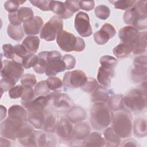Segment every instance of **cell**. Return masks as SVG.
<instances>
[{
	"mask_svg": "<svg viewBox=\"0 0 147 147\" xmlns=\"http://www.w3.org/2000/svg\"><path fill=\"white\" fill-rule=\"evenodd\" d=\"M133 48L134 45L122 42L113 48V53L118 58H125L130 54Z\"/></svg>",
	"mask_w": 147,
	"mask_h": 147,
	"instance_id": "f1b7e54d",
	"label": "cell"
},
{
	"mask_svg": "<svg viewBox=\"0 0 147 147\" xmlns=\"http://www.w3.org/2000/svg\"><path fill=\"white\" fill-rule=\"evenodd\" d=\"M123 110L139 112L144 110L146 106V84L141 88L131 90L125 96H123Z\"/></svg>",
	"mask_w": 147,
	"mask_h": 147,
	"instance_id": "3957f363",
	"label": "cell"
},
{
	"mask_svg": "<svg viewBox=\"0 0 147 147\" xmlns=\"http://www.w3.org/2000/svg\"><path fill=\"white\" fill-rule=\"evenodd\" d=\"M48 64L45 73L48 76H53L59 72L66 70V65L62 60L61 53L57 51H48Z\"/></svg>",
	"mask_w": 147,
	"mask_h": 147,
	"instance_id": "ba28073f",
	"label": "cell"
},
{
	"mask_svg": "<svg viewBox=\"0 0 147 147\" xmlns=\"http://www.w3.org/2000/svg\"><path fill=\"white\" fill-rule=\"evenodd\" d=\"M50 91L46 80L39 82L36 84L34 87L35 95L37 96H47L51 93Z\"/></svg>",
	"mask_w": 147,
	"mask_h": 147,
	"instance_id": "f35d334b",
	"label": "cell"
},
{
	"mask_svg": "<svg viewBox=\"0 0 147 147\" xmlns=\"http://www.w3.org/2000/svg\"><path fill=\"white\" fill-rule=\"evenodd\" d=\"M23 29L21 25L15 26L9 24L7 29V34L11 39L16 41H20L24 37V30Z\"/></svg>",
	"mask_w": 147,
	"mask_h": 147,
	"instance_id": "d6a6232c",
	"label": "cell"
},
{
	"mask_svg": "<svg viewBox=\"0 0 147 147\" xmlns=\"http://www.w3.org/2000/svg\"><path fill=\"white\" fill-rule=\"evenodd\" d=\"M33 6L39 8L42 11L49 10V2L50 1H29Z\"/></svg>",
	"mask_w": 147,
	"mask_h": 147,
	"instance_id": "db71d44e",
	"label": "cell"
},
{
	"mask_svg": "<svg viewBox=\"0 0 147 147\" xmlns=\"http://www.w3.org/2000/svg\"><path fill=\"white\" fill-rule=\"evenodd\" d=\"M95 6V2L94 1H79V7L80 9L86 10L90 11L93 9Z\"/></svg>",
	"mask_w": 147,
	"mask_h": 147,
	"instance_id": "11a10c76",
	"label": "cell"
},
{
	"mask_svg": "<svg viewBox=\"0 0 147 147\" xmlns=\"http://www.w3.org/2000/svg\"><path fill=\"white\" fill-rule=\"evenodd\" d=\"M87 77L81 70H74L65 72L64 75L63 84L65 87L76 88L82 87L86 82Z\"/></svg>",
	"mask_w": 147,
	"mask_h": 147,
	"instance_id": "9c48e42d",
	"label": "cell"
},
{
	"mask_svg": "<svg viewBox=\"0 0 147 147\" xmlns=\"http://www.w3.org/2000/svg\"><path fill=\"white\" fill-rule=\"evenodd\" d=\"M46 111H47L44 110L42 111L29 113L28 115L29 122L35 128L42 129L46 116Z\"/></svg>",
	"mask_w": 147,
	"mask_h": 147,
	"instance_id": "7402d4cb",
	"label": "cell"
},
{
	"mask_svg": "<svg viewBox=\"0 0 147 147\" xmlns=\"http://www.w3.org/2000/svg\"><path fill=\"white\" fill-rule=\"evenodd\" d=\"M24 87L22 85H17L14 86L9 91V95L11 99H17L21 97Z\"/></svg>",
	"mask_w": 147,
	"mask_h": 147,
	"instance_id": "c3c4849f",
	"label": "cell"
},
{
	"mask_svg": "<svg viewBox=\"0 0 147 147\" xmlns=\"http://www.w3.org/2000/svg\"><path fill=\"white\" fill-rule=\"evenodd\" d=\"M95 14L98 18L100 20L107 19L110 14V10L109 8L104 5H100L95 8Z\"/></svg>",
	"mask_w": 147,
	"mask_h": 147,
	"instance_id": "60d3db41",
	"label": "cell"
},
{
	"mask_svg": "<svg viewBox=\"0 0 147 147\" xmlns=\"http://www.w3.org/2000/svg\"><path fill=\"white\" fill-rule=\"evenodd\" d=\"M56 42L60 48L64 52H82L86 47L83 38L63 30L57 34Z\"/></svg>",
	"mask_w": 147,
	"mask_h": 147,
	"instance_id": "277c9868",
	"label": "cell"
},
{
	"mask_svg": "<svg viewBox=\"0 0 147 147\" xmlns=\"http://www.w3.org/2000/svg\"><path fill=\"white\" fill-rule=\"evenodd\" d=\"M55 130L58 136L64 140H69L73 137V126L69 121L63 117L57 123Z\"/></svg>",
	"mask_w": 147,
	"mask_h": 147,
	"instance_id": "2e32d148",
	"label": "cell"
},
{
	"mask_svg": "<svg viewBox=\"0 0 147 147\" xmlns=\"http://www.w3.org/2000/svg\"><path fill=\"white\" fill-rule=\"evenodd\" d=\"M27 117L28 114L26 110L20 105H12L8 110V118L10 119L26 122L28 120Z\"/></svg>",
	"mask_w": 147,
	"mask_h": 147,
	"instance_id": "d6986e66",
	"label": "cell"
},
{
	"mask_svg": "<svg viewBox=\"0 0 147 147\" xmlns=\"http://www.w3.org/2000/svg\"><path fill=\"white\" fill-rule=\"evenodd\" d=\"M1 121H2L4 118L6 117V107H3L2 105H1Z\"/></svg>",
	"mask_w": 147,
	"mask_h": 147,
	"instance_id": "680465c9",
	"label": "cell"
},
{
	"mask_svg": "<svg viewBox=\"0 0 147 147\" xmlns=\"http://www.w3.org/2000/svg\"><path fill=\"white\" fill-rule=\"evenodd\" d=\"M84 146H103L105 145V139L98 132H92L84 140Z\"/></svg>",
	"mask_w": 147,
	"mask_h": 147,
	"instance_id": "484cf974",
	"label": "cell"
},
{
	"mask_svg": "<svg viewBox=\"0 0 147 147\" xmlns=\"http://www.w3.org/2000/svg\"><path fill=\"white\" fill-rule=\"evenodd\" d=\"M109 98V92L106 87L98 86L92 92L91 99L93 102H106Z\"/></svg>",
	"mask_w": 147,
	"mask_h": 147,
	"instance_id": "4316f807",
	"label": "cell"
},
{
	"mask_svg": "<svg viewBox=\"0 0 147 147\" xmlns=\"http://www.w3.org/2000/svg\"><path fill=\"white\" fill-rule=\"evenodd\" d=\"M35 95L34 90L32 87H24V91L21 96V104L24 106L25 105L32 101Z\"/></svg>",
	"mask_w": 147,
	"mask_h": 147,
	"instance_id": "b9f144b4",
	"label": "cell"
},
{
	"mask_svg": "<svg viewBox=\"0 0 147 147\" xmlns=\"http://www.w3.org/2000/svg\"><path fill=\"white\" fill-rule=\"evenodd\" d=\"M22 44L26 48L28 54L35 53L39 47L40 39L37 36H29L25 38Z\"/></svg>",
	"mask_w": 147,
	"mask_h": 147,
	"instance_id": "83f0119b",
	"label": "cell"
},
{
	"mask_svg": "<svg viewBox=\"0 0 147 147\" xmlns=\"http://www.w3.org/2000/svg\"><path fill=\"white\" fill-rule=\"evenodd\" d=\"M57 123V119L56 116L53 114L47 111L42 129L46 132H53L56 130Z\"/></svg>",
	"mask_w": 147,
	"mask_h": 147,
	"instance_id": "e575fe53",
	"label": "cell"
},
{
	"mask_svg": "<svg viewBox=\"0 0 147 147\" xmlns=\"http://www.w3.org/2000/svg\"><path fill=\"white\" fill-rule=\"evenodd\" d=\"M48 51H42L38 53V62L37 64L33 67L36 72L40 74L45 73V69L48 64Z\"/></svg>",
	"mask_w": 147,
	"mask_h": 147,
	"instance_id": "836d02e7",
	"label": "cell"
},
{
	"mask_svg": "<svg viewBox=\"0 0 147 147\" xmlns=\"http://www.w3.org/2000/svg\"><path fill=\"white\" fill-rule=\"evenodd\" d=\"M123 96L122 95H114L108 99L107 107L112 111L123 110Z\"/></svg>",
	"mask_w": 147,
	"mask_h": 147,
	"instance_id": "4dcf8cb0",
	"label": "cell"
},
{
	"mask_svg": "<svg viewBox=\"0 0 147 147\" xmlns=\"http://www.w3.org/2000/svg\"><path fill=\"white\" fill-rule=\"evenodd\" d=\"M38 56L34 53H29L25 55L22 59L21 64L24 68L29 69L31 67H34L38 62Z\"/></svg>",
	"mask_w": 147,
	"mask_h": 147,
	"instance_id": "8d00e7d4",
	"label": "cell"
},
{
	"mask_svg": "<svg viewBox=\"0 0 147 147\" xmlns=\"http://www.w3.org/2000/svg\"><path fill=\"white\" fill-rule=\"evenodd\" d=\"M48 88L51 91H58L57 90L62 87L63 82L57 77L49 76L46 80Z\"/></svg>",
	"mask_w": 147,
	"mask_h": 147,
	"instance_id": "7bdbcfd3",
	"label": "cell"
},
{
	"mask_svg": "<svg viewBox=\"0 0 147 147\" xmlns=\"http://www.w3.org/2000/svg\"><path fill=\"white\" fill-rule=\"evenodd\" d=\"M17 17L21 23L28 22L34 18L33 11L30 7H21L17 11Z\"/></svg>",
	"mask_w": 147,
	"mask_h": 147,
	"instance_id": "d590c367",
	"label": "cell"
},
{
	"mask_svg": "<svg viewBox=\"0 0 147 147\" xmlns=\"http://www.w3.org/2000/svg\"><path fill=\"white\" fill-rule=\"evenodd\" d=\"M24 69L21 63L14 60L2 61L1 76L2 78L17 83L23 75Z\"/></svg>",
	"mask_w": 147,
	"mask_h": 147,
	"instance_id": "8992f818",
	"label": "cell"
},
{
	"mask_svg": "<svg viewBox=\"0 0 147 147\" xmlns=\"http://www.w3.org/2000/svg\"><path fill=\"white\" fill-rule=\"evenodd\" d=\"M146 56L140 55L134 59L131 69V78L134 83H140L146 79Z\"/></svg>",
	"mask_w": 147,
	"mask_h": 147,
	"instance_id": "8fae6325",
	"label": "cell"
},
{
	"mask_svg": "<svg viewBox=\"0 0 147 147\" xmlns=\"http://www.w3.org/2000/svg\"><path fill=\"white\" fill-rule=\"evenodd\" d=\"M8 18L10 22V24H12L15 26H20L21 24V22L19 21L17 15V12L16 13H9L8 15Z\"/></svg>",
	"mask_w": 147,
	"mask_h": 147,
	"instance_id": "9f6ffc18",
	"label": "cell"
},
{
	"mask_svg": "<svg viewBox=\"0 0 147 147\" xmlns=\"http://www.w3.org/2000/svg\"><path fill=\"white\" fill-rule=\"evenodd\" d=\"M147 1H138L123 15V20L127 25H132L137 30L147 28Z\"/></svg>",
	"mask_w": 147,
	"mask_h": 147,
	"instance_id": "6da1fadb",
	"label": "cell"
},
{
	"mask_svg": "<svg viewBox=\"0 0 147 147\" xmlns=\"http://www.w3.org/2000/svg\"><path fill=\"white\" fill-rule=\"evenodd\" d=\"M43 24V20L40 17L35 16L31 21L24 24L23 29L24 32L27 35L37 34L40 32Z\"/></svg>",
	"mask_w": 147,
	"mask_h": 147,
	"instance_id": "e0dca14e",
	"label": "cell"
},
{
	"mask_svg": "<svg viewBox=\"0 0 147 147\" xmlns=\"http://www.w3.org/2000/svg\"><path fill=\"white\" fill-rule=\"evenodd\" d=\"M53 100L55 107L59 110L68 109L72 105V99L65 94L57 92Z\"/></svg>",
	"mask_w": 147,
	"mask_h": 147,
	"instance_id": "44dd1931",
	"label": "cell"
},
{
	"mask_svg": "<svg viewBox=\"0 0 147 147\" xmlns=\"http://www.w3.org/2000/svg\"><path fill=\"white\" fill-rule=\"evenodd\" d=\"M49 10L56 14L61 19H67L73 16L67 9L64 2L58 1H50Z\"/></svg>",
	"mask_w": 147,
	"mask_h": 147,
	"instance_id": "ac0fdd59",
	"label": "cell"
},
{
	"mask_svg": "<svg viewBox=\"0 0 147 147\" xmlns=\"http://www.w3.org/2000/svg\"><path fill=\"white\" fill-rule=\"evenodd\" d=\"M121 146H137L138 145L137 144L136 141L133 139H129L126 140L123 142V144Z\"/></svg>",
	"mask_w": 147,
	"mask_h": 147,
	"instance_id": "6f0895ef",
	"label": "cell"
},
{
	"mask_svg": "<svg viewBox=\"0 0 147 147\" xmlns=\"http://www.w3.org/2000/svg\"><path fill=\"white\" fill-rule=\"evenodd\" d=\"M64 3L68 10L72 14L80 9L79 1H66L64 2Z\"/></svg>",
	"mask_w": 147,
	"mask_h": 147,
	"instance_id": "816d5d0a",
	"label": "cell"
},
{
	"mask_svg": "<svg viewBox=\"0 0 147 147\" xmlns=\"http://www.w3.org/2000/svg\"><path fill=\"white\" fill-rule=\"evenodd\" d=\"M116 34V30L114 26L108 23H106L101 29L94 34L95 42L98 45L106 44L110 39L113 38Z\"/></svg>",
	"mask_w": 147,
	"mask_h": 147,
	"instance_id": "5bb4252c",
	"label": "cell"
},
{
	"mask_svg": "<svg viewBox=\"0 0 147 147\" xmlns=\"http://www.w3.org/2000/svg\"><path fill=\"white\" fill-rule=\"evenodd\" d=\"M146 32L139 33L137 40L133 50V53L135 55H140L146 52Z\"/></svg>",
	"mask_w": 147,
	"mask_h": 147,
	"instance_id": "f546056e",
	"label": "cell"
},
{
	"mask_svg": "<svg viewBox=\"0 0 147 147\" xmlns=\"http://www.w3.org/2000/svg\"><path fill=\"white\" fill-rule=\"evenodd\" d=\"M99 62L102 67L111 69H114L118 64L117 60L109 55H105L101 57Z\"/></svg>",
	"mask_w": 147,
	"mask_h": 147,
	"instance_id": "74e56055",
	"label": "cell"
},
{
	"mask_svg": "<svg viewBox=\"0 0 147 147\" xmlns=\"http://www.w3.org/2000/svg\"><path fill=\"white\" fill-rule=\"evenodd\" d=\"M74 26L79 34L82 37H87L90 36L92 33L89 16L84 12L79 11L76 14Z\"/></svg>",
	"mask_w": 147,
	"mask_h": 147,
	"instance_id": "7c38bea8",
	"label": "cell"
},
{
	"mask_svg": "<svg viewBox=\"0 0 147 147\" xmlns=\"http://www.w3.org/2000/svg\"><path fill=\"white\" fill-rule=\"evenodd\" d=\"M4 56L10 60H14L15 55L14 52V46L10 44H4L2 46Z\"/></svg>",
	"mask_w": 147,
	"mask_h": 147,
	"instance_id": "681fc988",
	"label": "cell"
},
{
	"mask_svg": "<svg viewBox=\"0 0 147 147\" xmlns=\"http://www.w3.org/2000/svg\"><path fill=\"white\" fill-rule=\"evenodd\" d=\"M114 75V69H109L100 66L98 71L97 80L102 86L108 87L111 84V79Z\"/></svg>",
	"mask_w": 147,
	"mask_h": 147,
	"instance_id": "ffe728a7",
	"label": "cell"
},
{
	"mask_svg": "<svg viewBox=\"0 0 147 147\" xmlns=\"http://www.w3.org/2000/svg\"><path fill=\"white\" fill-rule=\"evenodd\" d=\"M110 3L114 5L115 9L120 10H128L134 6L136 1L135 0H118V1H110Z\"/></svg>",
	"mask_w": 147,
	"mask_h": 147,
	"instance_id": "ab89813d",
	"label": "cell"
},
{
	"mask_svg": "<svg viewBox=\"0 0 147 147\" xmlns=\"http://www.w3.org/2000/svg\"><path fill=\"white\" fill-rule=\"evenodd\" d=\"M138 30L132 26H126L122 28L118 32L119 38L122 42L134 45L137 40L138 34Z\"/></svg>",
	"mask_w": 147,
	"mask_h": 147,
	"instance_id": "9a60e30c",
	"label": "cell"
},
{
	"mask_svg": "<svg viewBox=\"0 0 147 147\" xmlns=\"http://www.w3.org/2000/svg\"><path fill=\"white\" fill-rule=\"evenodd\" d=\"M111 127L121 138H127L131 133L132 123L130 113L119 111L113 116Z\"/></svg>",
	"mask_w": 147,
	"mask_h": 147,
	"instance_id": "5b68a950",
	"label": "cell"
},
{
	"mask_svg": "<svg viewBox=\"0 0 147 147\" xmlns=\"http://www.w3.org/2000/svg\"><path fill=\"white\" fill-rule=\"evenodd\" d=\"M21 83L24 87H33L37 83L35 75L30 74H24L21 78Z\"/></svg>",
	"mask_w": 147,
	"mask_h": 147,
	"instance_id": "ee69618b",
	"label": "cell"
},
{
	"mask_svg": "<svg viewBox=\"0 0 147 147\" xmlns=\"http://www.w3.org/2000/svg\"><path fill=\"white\" fill-rule=\"evenodd\" d=\"M25 123L26 122L7 118L1 123V136L13 141L16 140L20 129Z\"/></svg>",
	"mask_w": 147,
	"mask_h": 147,
	"instance_id": "30bf717a",
	"label": "cell"
},
{
	"mask_svg": "<svg viewBox=\"0 0 147 147\" xmlns=\"http://www.w3.org/2000/svg\"><path fill=\"white\" fill-rule=\"evenodd\" d=\"M113 114L103 102H95L90 110V123L98 130L106 129L111 123Z\"/></svg>",
	"mask_w": 147,
	"mask_h": 147,
	"instance_id": "7a4b0ae2",
	"label": "cell"
},
{
	"mask_svg": "<svg viewBox=\"0 0 147 147\" xmlns=\"http://www.w3.org/2000/svg\"><path fill=\"white\" fill-rule=\"evenodd\" d=\"M91 128L86 122H80L76 124L73 131V138L77 140H84L90 133Z\"/></svg>",
	"mask_w": 147,
	"mask_h": 147,
	"instance_id": "d4e9b609",
	"label": "cell"
},
{
	"mask_svg": "<svg viewBox=\"0 0 147 147\" xmlns=\"http://www.w3.org/2000/svg\"><path fill=\"white\" fill-rule=\"evenodd\" d=\"M63 20L57 16H53L41 28L40 37L47 41H53L56 38L59 33L63 30Z\"/></svg>",
	"mask_w": 147,
	"mask_h": 147,
	"instance_id": "52a82bcc",
	"label": "cell"
},
{
	"mask_svg": "<svg viewBox=\"0 0 147 147\" xmlns=\"http://www.w3.org/2000/svg\"><path fill=\"white\" fill-rule=\"evenodd\" d=\"M62 60L66 65V69H71L75 67L76 59L71 55H65L62 57Z\"/></svg>",
	"mask_w": 147,
	"mask_h": 147,
	"instance_id": "f907efd6",
	"label": "cell"
},
{
	"mask_svg": "<svg viewBox=\"0 0 147 147\" xmlns=\"http://www.w3.org/2000/svg\"><path fill=\"white\" fill-rule=\"evenodd\" d=\"M16 83L14 82L2 78L0 80V87L2 94L3 92H6L8 90L9 91L11 88H13L15 86Z\"/></svg>",
	"mask_w": 147,
	"mask_h": 147,
	"instance_id": "f5cc1de1",
	"label": "cell"
},
{
	"mask_svg": "<svg viewBox=\"0 0 147 147\" xmlns=\"http://www.w3.org/2000/svg\"><path fill=\"white\" fill-rule=\"evenodd\" d=\"M134 133L138 137H144L146 136V121L145 118L141 117L135 120L134 123Z\"/></svg>",
	"mask_w": 147,
	"mask_h": 147,
	"instance_id": "1f68e13d",
	"label": "cell"
},
{
	"mask_svg": "<svg viewBox=\"0 0 147 147\" xmlns=\"http://www.w3.org/2000/svg\"><path fill=\"white\" fill-rule=\"evenodd\" d=\"M14 52L15 55L14 61L21 63L22 58L28 54V52L24 46L21 44H17L14 46Z\"/></svg>",
	"mask_w": 147,
	"mask_h": 147,
	"instance_id": "bcb514c9",
	"label": "cell"
},
{
	"mask_svg": "<svg viewBox=\"0 0 147 147\" xmlns=\"http://www.w3.org/2000/svg\"><path fill=\"white\" fill-rule=\"evenodd\" d=\"M98 82L92 78H87L85 84L81 87L82 90L88 93H92L98 86Z\"/></svg>",
	"mask_w": 147,
	"mask_h": 147,
	"instance_id": "7dc6e473",
	"label": "cell"
},
{
	"mask_svg": "<svg viewBox=\"0 0 147 147\" xmlns=\"http://www.w3.org/2000/svg\"><path fill=\"white\" fill-rule=\"evenodd\" d=\"M86 117V113L85 110L79 106L73 107L67 114V119L74 123L83 121Z\"/></svg>",
	"mask_w": 147,
	"mask_h": 147,
	"instance_id": "cb8c5ba5",
	"label": "cell"
},
{
	"mask_svg": "<svg viewBox=\"0 0 147 147\" xmlns=\"http://www.w3.org/2000/svg\"><path fill=\"white\" fill-rule=\"evenodd\" d=\"M24 2H25V1L15 0L7 1L4 3V8L9 13H16L18 10L20 5Z\"/></svg>",
	"mask_w": 147,
	"mask_h": 147,
	"instance_id": "f6af8a7d",
	"label": "cell"
},
{
	"mask_svg": "<svg viewBox=\"0 0 147 147\" xmlns=\"http://www.w3.org/2000/svg\"><path fill=\"white\" fill-rule=\"evenodd\" d=\"M59 91H53L47 96H38L32 101L25 105L24 107L27 109L29 113H34L44 111L47 107L50 100L53 99L55 95Z\"/></svg>",
	"mask_w": 147,
	"mask_h": 147,
	"instance_id": "4fadbf2b",
	"label": "cell"
},
{
	"mask_svg": "<svg viewBox=\"0 0 147 147\" xmlns=\"http://www.w3.org/2000/svg\"><path fill=\"white\" fill-rule=\"evenodd\" d=\"M103 136L106 146L115 147L119 145L121 137L114 132L111 127L105 129L103 132Z\"/></svg>",
	"mask_w": 147,
	"mask_h": 147,
	"instance_id": "603a6c76",
	"label": "cell"
}]
</instances>
